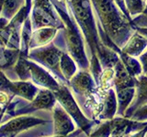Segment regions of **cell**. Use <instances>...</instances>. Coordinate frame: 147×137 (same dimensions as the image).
Listing matches in <instances>:
<instances>
[{"instance_id":"34","label":"cell","mask_w":147,"mask_h":137,"mask_svg":"<svg viewBox=\"0 0 147 137\" xmlns=\"http://www.w3.org/2000/svg\"><path fill=\"white\" fill-rule=\"evenodd\" d=\"M110 137H123L122 135H119V134H111Z\"/></svg>"},{"instance_id":"20","label":"cell","mask_w":147,"mask_h":137,"mask_svg":"<svg viewBox=\"0 0 147 137\" xmlns=\"http://www.w3.org/2000/svg\"><path fill=\"white\" fill-rule=\"evenodd\" d=\"M114 68H103L101 76L99 78L98 87L101 90H108L110 88H113V81H114Z\"/></svg>"},{"instance_id":"18","label":"cell","mask_w":147,"mask_h":137,"mask_svg":"<svg viewBox=\"0 0 147 137\" xmlns=\"http://www.w3.org/2000/svg\"><path fill=\"white\" fill-rule=\"evenodd\" d=\"M60 70L69 85V80L77 72V65L68 52L63 51L60 61Z\"/></svg>"},{"instance_id":"8","label":"cell","mask_w":147,"mask_h":137,"mask_svg":"<svg viewBox=\"0 0 147 137\" xmlns=\"http://www.w3.org/2000/svg\"><path fill=\"white\" fill-rule=\"evenodd\" d=\"M57 100L53 94V91L48 89L40 90L34 97V99L26 105L24 108L17 111L14 115H24V114L34 112L36 110H53Z\"/></svg>"},{"instance_id":"11","label":"cell","mask_w":147,"mask_h":137,"mask_svg":"<svg viewBox=\"0 0 147 137\" xmlns=\"http://www.w3.org/2000/svg\"><path fill=\"white\" fill-rule=\"evenodd\" d=\"M111 122V134L129 135L134 132L140 131L147 125V122H138L125 117L115 116Z\"/></svg>"},{"instance_id":"30","label":"cell","mask_w":147,"mask_h":137,"mask_svg":"<svg viewBox=\"0 0 147 137\" xmlns=\"http://www.w3.org/2000/svg\"><path fill=\"white\" fill-rule=\"evenodd\" d=\"M146 134H147V125L144 128L141 129L140 131L134 132H132V134H129V137H145Z\"/></svg>"},{"instance_id":"23","label":"cell","mask_w":147,"mask_h":137,"mask_svg":"<svg viewBox=\"0 0 147 137\" xmlns=\"http://www.w3.org/2000/svg\"><path fill=\"white\" fill-rule=\"evenodd\" d=\"M16 72L21 80H30V72L26 59H20L16 65Z\"/></svg>"},{"instance_id":"36","label":"cell","mask_w":147,"mask_h":137,"mask_svg":"<svg viewBox=\"0 0 147 137\" xmlns=\"http://www.w3.org/2000/svg\"><path fill=\"white\" fill-rule=\"evenodd\" d=\"M123 137H129V135H124Z\"/></svg>"},{"instance_id":"1","label":"cell","mask_w":147,"mask_h":137,"mask_svg":"<svg viewBox=\"0 0 147 137\" xmlns=\"http://www.w3.org/2000/svg\"><path fill=\"white\" fill-rule=\"evenodd\" d=\"M66 6L81 29L88 46L90 51L89 71L96 85H98L103 68H114L119 61V55L101 41L98 21L95 19L91 0H66Z\"/></svg>"},{"instance_id":"7","label":"cell","mask_w":147,"mask_h":137,"mask_svg":"<svg viewBox=\"0 0 147 137\" xmlns=\"http://www.w3.org/2000/svg\"><path fill=\"white\" fill-rule=\"evenodd\" d=\"M46 123H50V122L24 114V115L14 118L0 126V137H12L22 131L28 130L39 124H46Z\"/></svg>"},{"instance_id":"28","label":"cell","mask_w":147,"mask_h":137,"mask_svg":"<svg viewBox=\"0 0 147 137\" xmlns=\"http://www.w3.org/2000/svg\"><path fill=\"white\" fill-rule=\"evenodd\" d=\"M138 58H139V61L142 66V74L147 76V48Z\"/></svg>"},{"instance_id":"25","label":"cell","mask_w":147,"mask_h":137,"mask_svg":"<svg viewBox=\"0 0 147 137\" xmlns=\"http://www.w3.org/2000/svg\"><path fill=\"white\" fill-rule=\"evenodd\" d=\"M131 25L133 27H147V2L142 13L131 19Z\"/></svg>"},{"instance_id":"15","label":"cell","mask_w":147,"mask_h":137,"mask_svg":"<svg viewBox=\"0 0 147 137\" xmlns=\"http://www.w3.org/2000/svg\"><path fill=\"white\" fill-rule=\"evenodd\" d=\"M146 48L147 39L144 36L135 31L121 49V51L131 57L138 58L146 49Z\"/></svg>"},{"instance_id":"35","label":"cell","mask_w":147,"mask_h":137,"mask_svg":"<svg viewBox=\"0 0 147 137\" xmlns=\"http://www.w3.org/2000/svg\"><path fill=\"white\" fill-rule=\"evenodd\" d=\"M3 114H4V113H0V122H1V120H2V117H3Z\"/></svg>"},{"instance_id":"38","label":"cell","mask_w":147,"mask_h":137,"mask_svg":"<svg viewBox=\"0 0 147 137\" xmlns=\"http://www.w3.org/2000/svg\"><path fill=\"white\" fill-rule=\"evenodd\" d=\"M86 137H87V136H86Z\"/></svg>"},{"instance_id":"22","label":"cell","mask_w":147,"mask_h":137,"mask_svg":"<svg viewBox=\"0 0 147 137\" xmlns=\"http://www.w3.org/2000/svg\"><path fill=\"white\" fill-rule=\"evenodd\" d=\"M111 122L110 120L103 121L95 127L87 137H110L111 135Z\"/></svg>"},{"instance_id":"24","label":"cell","mask_w":147,"mask_h":137,"mask_svg":"<svg viewBox=\"0 0 147 137\" xmlns=\"http://www.w3.org/2000/svg\"><path fill=\"white\" fill-rule=\"evenodd\" d=\"M22 0H5L4 1V14L5 17H11L18 11V7H20Z\"/></svg>"},{"instance_id":"16","label":"cell","mask_w":147,"mask_h":137,"mask_svg":"<svg viewBox=\"0 0 147 137\" xmlns=\"http://www.w3.org/2000/svg\"><path fill=\"white\" fill-rule=\"evenodd\" d=\"M10 93L13 95H18L24 98L25 100L31 102L38 93V88L34 86L31 82L28 80L22 81H11L10 84Z\"/></svg>"},{"instance_id":"14","label":"cell","mask_w":147,"mask_h":137,"mask_svg":"<svg viewBox=\"0 0 147 137\" xmlns=\"http://www.w3.org/2000/svg\"><path fill=\"white\" fill-rule=\"evenodd\" d=\"M114 81L113 88L115 90L130 88L136 86V77H132L124 67L121 59L114 66Z\"/></svg>"},{"instance_id":"9","label":"cell","mask_w":147,"mask_h":137,"mask_svg":"<svg viewBox=\"0 0 147 137\" xmlns=\"http://www.w3.org/2000/svg\"><path fill=\"white\" fill-rule=\"evenodd\" d=\"M53 134L59 136H67L75 132L76 126L74 124L73 119L66 112L59 102H56L53 108Z\"/></svg>"},{"instance_id":"27","label":"cell","mask_w":147,"mask_h":137,"mask_svg":"<svg viewBox=\"0 0 147 137\" xmlns=\"http://www.w3.org/2000/svg\"><path fill=\"white\" fill-rule=\"evenodd\" d=\"M10 84L11 81L5 76V74L2 71H0V91H5V92L11 94L10 90H9Z\"/></svg>"},{"instance_id":"29","label":"cell","mask_w":147,"mask_h":137,"mask_svg":"<svg viewBox=\"0 0 147 137\" xmlns=\"http://www.w3.org/2000/svg\"><path fill=\"white\" fill-rule=\"evenodd\" d=\"M113 1L116 3V5L119 7V8L123 12L124 15H125L129 18V19L131 21V17L130 16V14H129L128 11H127V8L125 7V3H124V0H113Z\"/></svg>"},{"instance_id":"32","label":"cell","mask_w":147,"mask_h":137,"mask_svg":"<svg viewBox=\"0 0 147 137\" xmlns=\"http://www.w3.org/2000/svg\"><path fill=\"white\" fill-rule=\"evenodd\" d=\"M82 130H78V131H76V132H73L71 134H69L67 136H59V135H54V136H52V137H78L81 134H82Z\"/></svg>"},{"instance_id":"21","label":"cell","mask_w":147,"mask_h":137,"mask_svg":"<svg viewBox=\"0 0 147 137\" xmlns=\"http://www.w3.org/2000/svg\"><path fill=\"white\" fill-rule=\"evenodd\" d=\"M124 3L131 19L142 13L146 5L144 0H124Z\"/></svg>"},{"instance_id":"10","label":"cell","mask_w":147,"mask_h":137,"mask_svg":"<svg viewBox=\"0 0 147 137\" xmlns=\"http://www.w3.org/2000/svg\"><path fill=\"white\" fill-rule=\"evenodd\" d=\"M27 63L30 72V80L34 83L52 91H55L60 88L62 83L57 81L56 79L52 76V74L46 70L45 68L28 61Z\"/></svg>"},{"instance_id":"37","label":"cell","mask_w":147,"mask_h":137,"mask_svg":"<svg viewBox=\"0 0 147 137\" xmlns=\"http://www.w3.org/2000/svg\"><path fill=\"white\" fill-rule=\"evenodd\" d=\"M144 2L146 3V2H147V0H144Z\"/></svg>"},{"instance_id":"19","label":"cell","mask_w":147,"mask_h":137,"mask_svg":"<svg viewBox=\"0 0 147 137\" xmlns=\"http://www.w3.org/2000/svg\"><path fill=\"white\" fill-rule=\"evenodd\" d=\"M118 55L121 61L122 62L124 67L127 70V71L132 77H138L139 75L142 74V66L140 64L139 59H137V58L131 57L130 55L124 53L123 51H121V49Z\"/></svg>"},{"instance_id":"31","label":"cell","mask_w":147,"mask_h":137,"mask_svg":"<svg viewBox=\"0 0 147 137\" xmlns=\"http://www.w3.org/2000/svg\"><path fill=\"white\" fill-rule=\"evenodd\" d=\"M133 29L147 39V27H133Z\"/></svg>"},{"instance_id":"2","label":"cell","mask_w":147,"mask_h":137,"mask_svg":"<svg viewBox=\"0 0 147 137\" xmlns=\"http://www.w3.org/2000/svg\"><path fill=\"white\" fill-rule=\"evenodd\" d=\"M91 3L105 34L117 47L121 49L135 32L131 21L113 0H91Z\"/></svg>"},{"instance_id":"3","label":"cell","mask_w":147,"mask_h":137,"mask_svg":"<svg viewBox=\"0 0 147 137\" xmlns=\"http://www.w3.org/2000/svg\"><path fill=\"white\" fill-rule=\"evenodd\" d=\"M60 17L62 18L64 29V39H65L68 54L76 61L77 67L80 70H89L90 61L87 58L85 49V38L81 29L78 27L73 16L66 12L65 8L62 7V5L55 4Z\"/></svg>"},{"instance_id":"13","label":"cell","mask_w":147,"mask_h":137,"mask_svg":"<svg viewBox=\"0 0 147 137\" xmlns=\"http://www.w3.org/2000/svg\"><path fill=\"white\" fill-rule=\"evenodd\" d=\"M117 110H118V102H117L116 92H115L114 88H110L105 91L102 110H101V112L99 113L96 120L99 122L112 120L116 116Z\"/></svg>"},{"instance_id":"6","label":"cell","mask_w":147,"mask_h":137,"mask_svg":"<svg viewBox=\"0 0 147 137\" xmlns=\"http://www.w3.org/2000/svg\"><path fill=\"white\" fill-rule=\"evenodd\" d=\"M63 52V50L52 44L49 47H46L40 50V51L38 50V51H33L30 53V58L39 61L48 70L54 73V75L58 78V80L61 81L62 84L68 85V82L63 78L61 70H60V61H61Z\"/></svg>"},{"instance_id":"17","label":"cell","mask_w":147,"mask_h":137,"mask_svg":"<svg viewBox=\"0 0 147 137\" xmlns=\"http://www.w3.org/2000/svg\"><path fill=\"white\" fill-rule=\"evenodd\" d=\"M115 92H116L118 102V110L116 116L123 117L126 110L131 104L133 99L135 97L136 89L135 87H130V88L115 90Z\"/></svg>"},{"instance_id":"5","label":"cell","mask_w":147,"mask_h":137,"mask_svg":"<svg viewBox=\"0 0 147 137\" xmlns=\"http://www.w3.org/2000/svg\"><path fill=\"white\" fill-rule=\"evenodd\" d=\"M68 86L71 87L75 94L79 98L81 104L98 90V87L89 70H80L76 72L69 80Z\"/></svg>"},{"instance_id":"12","label":"cell","mask_w":147,"mask_h":137,"mask_svg":"<svg viewBox=\"0 0 147 137\" xmlns=\"http://www.w3.org/2000/svg\"><path fill=\"white\" fill-rule=\"evenodd\" d=\"M135 89H136L135 97L123 115V117L125 118L131 119L133 112L138 108L144 104H147V76L141 74L138 77H136Z\"/></svg>"},{"instance_id":"26","label":"cell","mask_w":147,"mask_h":137,"mask_svg":"<svg viewBox=\"0 0 147 137\" xmlns=\"http://www.w3.org/2000/svg\"><path fill=\"white\" fill-rule=\"evenodd\" d=\"M131 119L138 122H147V104L139 107L133 112Z\"/></svg>"},{"instance_id":"33","label":"cell","mask_w":147,"mask_h":137,"mask_svg":"<svg viewBox=\"0 0 147 137\" xmlns=\"http://www.w3.org/2000/svg\"><path fill=\"white\" fill-rule=\"evenodd\" d=\"M4 1H5V0H0V11H1V9H2V7H3Z\"/></svg>"},{"instance_id":"4","label":"cell","mask_w":147,"mask_h":137,"mask_svg":"<svg viewBox=\"0 0 147 137\" xmlns=\"http://www.w3.org/2000/svg\"><path fill=\"white\" fill-rule=\"evenodd\" d=\"M53 94L56 98L57 102H59L60 105L65 110L66 112L73 119V121L86 136H88L90 132L95 129V127L101 122L98 120H92L86 116L67 85L61 84L57 90L53 91Z\"/></svg>"}]
</instances>
